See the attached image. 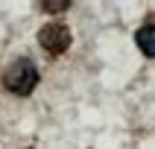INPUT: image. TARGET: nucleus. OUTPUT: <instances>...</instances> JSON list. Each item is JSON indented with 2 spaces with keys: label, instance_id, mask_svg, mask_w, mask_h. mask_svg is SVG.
<instances>
[{
  "label": "nucleus",
  "instance_id": "nucleus-1",
  "mask_svg": "<svg viewBox=\"0 0 155 149\" xmlns=\"http://www.w3.org/2000/svg\"><path fill=\"white\" fill-rule=\"evenodd\" d=\"M38 67L32 64V59H26V56H18L6 70H3V88H6L9 94L15 96H29L38 85Z\"/></svg>",
  "mask_w": 155,
  "mask_h": 149
},
{
  "label": "nucleus",
  "instance_id": "nucleus-2",
  "mask_svg": "<svg viewBox=\"0 0 155 149\" xmlns=\"http://www.w3.org/2000/svg\"><path fill=\"white\" fill-rule=\"evenodd\" d=\"M38 44H41L50 56H61V53H68V47H70V29L61 24V21H53V24L38 29Z\"/></svg>",
  "mask_w": 155,
  "mask_h": 149
},
{
  "label": "nucleus",
  "instance_id": "nucleus-3",
  "mask_svg": "<svg viewBox=\"0 0 155 149\" xmlns=\"http://www.w3.org/2000/svg\"><path fill=\"white\" fill-rule=\"evenodd\" d=\"M135 44L138 50L147 56V59H155V24H143L135 32Z\"/></svg>",
  "mask_w": 155,
  "mask_h": 149
},
{
  "label": "nucleus",
  "instance_id": "nucleus-4",
  "mask_svg": "<svg viewBox=\"0 0 155 149\" xmlns=\"http://www.w3.org/2000/svg\"><path fill=\"white\" fill-rule=\"evenodd\" d=\"M38 6L44 12H64V9H70V0H41Z\"/></svg>",
  "mask_w": 155,
  "mask_h": 149
}]
</instances>
